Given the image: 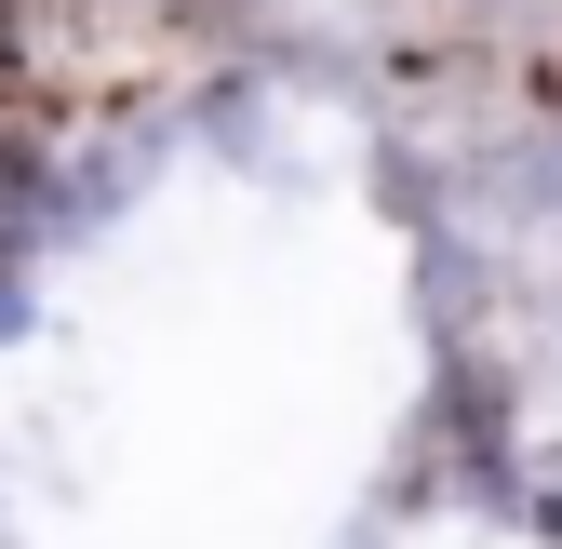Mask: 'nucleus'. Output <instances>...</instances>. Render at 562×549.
Masks as SVG:
<instances>
[{
	"label": "nucleus",
	"instance_id": "2",
	"mask_svg": "<svg viewBox=\"0 0 562 549\" xmlns=\"http://www.w3.org/2000/svg\"><path fill=\"white\" fill-rule=\"evenodd\" d=\"M536 523H549V536H562V483H549V509H536Z\"/></svg>",
	"mask_w": 562,
	"mask_h": 549
},
{
	"label": "nucleus",
	"instance_id": "1",
	"mask_svg": "<svg viewBox=\"0 0 562 549\" xmlns=\"http://www.w3.org/2000/svg\"><path fill=\"white\" fill-rule=\"evenodd\" d=\"M0 335H27V282H14V255H0Z\"/></svg>",
	"mask_w": 562,
	"mask_h": 549
}]
</instances>
